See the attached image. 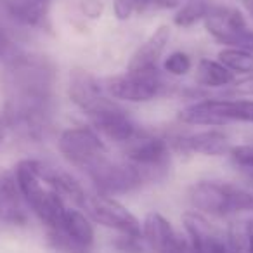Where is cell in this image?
<instances>
[{
  "mask_svg": "<svg viewBox=\"0 0 253 253\" xmlns=\"http://www.w3.org/2000/svg\"><path fill=\"white\" fill-rule=\"evenodd\" d=\"M211 5L208 0H193V2H187L182 7H179V11L173 16V25L179 26V28H191L196 23L205 21L207 16L210 14Z\"/></svg>",
  "mask_w": 253,
  "mask_h": 253,
  "instance_id": "cell-22",
  "label": "cell"
},
{
  "mask_svg": "<svg viewBox=\"0 0 253 253\" xmlns=\"http://www.w3.org/2000/svg\"><path fill=\"white\" fill-rule=\"evenodd\" d=\"M87 175L99 193L108 196L132 193L146 182L142 173L126 160L115 162L111 158H106L90 172H87Z\"/></svg>",
  "mask_w": 253,
  "mask_h": 253,
  "instance_id": "cell-9",
  "label": "cell"
},
{
  "mask_svg": "<svg viewBox=\"0 0 253 253\" xmlns=\"http://www.w3.org/2000/svg\"><path fill=\"white\" fill-rule=\"evenodd\" d=\"M194 80L200 87L205 88H222L231 85L236 80V75L224 66L220 61L215 59H200L196 66Z\"/></svg>",
  "mask_w": 253,
  "mask_h": 253,
  "instance_id": "cell-20",
  "label": "cell"
},
{
  "mask_svg": "<svg viewBox=\"0 0 253 253\" xmlns=\"http://www.w3.org/2000/svg\"><path fill=\"white\" fill-rule=\"evenodd\" d=\"M0 5L19 25L39 28L47 19V2L43 0H0Z\"/></svg>",
  "mask_w": 253,
  "mask_h": 253,
  "instance_id": "cell-19",
  "label": "cell"
},
{
  "mask_svg": "<svg viewBox=\"0 0 253 253\" xmlns=\"http://www.w3.org/2000/svg\"><path fill=\"white\" fill-rule=\"evenodd\" d=\"M135 11L134 0H113V14L118 21H126Z\"/></svg>",
  "mask_w": 253,
  "mask_h": 253,
  "instance_id": "cell-26",
  "label": "cell"
},
{
  "mask_svg": "<svg viewBox=\"0 0 253 253\" xmlns=\"http://www.w3.org/2000/svg\"><path fill=\"white\" fill-rule=\"evenodd\" d=\"M134 4H135V11L142 12V11H146L149 5H153V0H134Z\"/></svg>",
  "mask_w": 253,
  "mask_h": 253,
  "instance_id": "cell-31",
  "label": "cell"
},
{
  "mask_svg": "<svg viewBox=\"0 0 253 253\" xmlns=\"http://www.w3.org/2000/svg\"><path fill=\"white\" fill-rule=\"evenodd\" d=\"M92 123V128L99 135H104L106 139L116 142V144H126L141 132L134 120L128 116V113L122 108L116 101H113L104 109L97 111L95 115L88 116Z\"/></svg>",
  "mask_w": 253,
  "mask_h": 253,
  "instance_id": "cell-13",
  "label": "cell"
},
{
  "mask_svg": "<svg viewBox=\"0 0 253 253\" xmlns=\"http://www.w3.org/2000/svg\"><path fill=\"white\" fill-rule=\"evenodd\" d=\"M33 167H35L37 175L50 189L56 191L64 200H70L71 203L78 205V207H84L85 200H87V193L82 187V184L68 170L52 165V163L42 162V160H33Z\"/></svg>",
  "mask_w": 253,
  "mask_h": 253,
  "instance_id": "cell-16",
  "label": "cell"
},
{
  "mask_svg": "<svg viewBox=\"0 0 253 253\" xmlns=\"http://www.w3.org/2000/svg\"><path fill=\"white\" fill-rule=\"evenodd\" d=\"M187 2H193V0H187Z\"/></svg>",
  "mask_w": 253,
  "mask_h": 253,
  "instance_id": "cell-34",
  "label": "cell"
},
{
  "mask_svg": "<svg viewBox=\"0 0 253 253\" xmlns=\"http://www.w3.org/2000/svg\"><path fill=\"white\" fill-rule=\"evenodd\" d=\"M57 149L70 165L85 173L109 158L108 146L90 126H73L63 130L57 139Z\"/></svg>",
  "mask_w": 253,
  "mask_h": 253,
  "instance_id": "cell-5",
  "label": "cell"
},
{
  "mask_svg": "<svg viewBox=\"0 0 253 253\" xmlns=\"http://www.w3.org/2000/svg\"><path fill=\"white\" fill-rule=\"evenodd\" d=\"M43 2H47V0H43Z\"/></svg>",
  "mask_w": 253,
  "mask_h": 253,
  "instance_id": "cell-35",
  "label": "cell"
},
{
  "mask_svg": "<svg viewBox=\"0 0 253 253\" xmlns=\"http://www.w3.org/2000/svg\"><path fill=\"white\" fill-rule=\"evenodd\" d=\"M95 231L90 218L77 208H68L57 231H49V241L61 253H90Z\"/></svg>",
  "mask_w": 253,
  "mask_h": 253,
  "instance_id": "cell-10",
  "label": "cell"
},
{
  "mask_svg": "<svg viewBox=\"0 0 253 253\" xmlns=\"http://www.w3.org/2000/svg\"><path fill=\"white\" fill-rule=\"evenodd\" d=\"M123 156L142 173L146 182L162 179L170 167V141L141 130L123 144Z\"/></svg>",
  "mask_w": 253,
  "mask_h": 253,
  "instance_id": "cell-6",
  "label": "cell"
},
{
  "mask_svg": "<svg viewBox=\"0 0 253 253\" xmlns=\"http://www.w3.org/2000/svg\"><path fill=\"white\" fill-rule=\"evenodd\" d=\"M102 88L104 87L99 84V80L90 71L75 68L70 73V85H68L70 99L87 116L95 115L97 111L104 109L106 106H109L115 101V99L104 95Z\"/></svg>",
  "mask_w": 253,
  "mask_h": 253,
  "instance_id": "cell-14",
  "label": "cell"
},
{
  "mask_svg": "<svg viewBox=\"0 0 253 253\" xmlns=\"http://www.w3.org/2000/svg\"><path fill=\"white\" fill-rule=\"evenodd\" d=\"M141 236L151 253H191L187 236H180L158 211H149L144 217Z\"/></svg>",
  "mask_w": 253,
  "mask_h": 253,
  "instance_id": "cell-11",
  "label": "cell"
},
{
  "mask_svg": "<svg viewBox=\"0 0 253 253\" xmlns=\"http://www.w3.org/2000/svg\"><path fill=\"white\" fill-rule=\"evenodd\" d=\"M56 66L42 54H19L4 71V120L26 139L45 135L54 113Z\"/></svg>",
  "mask_w": 253,
  "mask_h": 253,
  "instance_id": "cell-1",
  "label": "cell"
},
{
  "mask_svg": "<svg viewBox=\"0 0 253 253\" xmlns=\"http://www.w3.org/2000/svg\"><path fill=\"white\" fill-rule=\"evenodd\" d=\"M16 180L25 198L26 205L39 217V220L47 227V231H57L63 224L68 207L64 198L52 191L35 172L33 160H21L14 169Z\"/></svg>",
  "mask_w": 253,
  "mask_h": 253,
  "instance_id": "cell-2",
  "label": "cell"
},
{
  "mask_svg": "<svg viewBox=\"0 0 253 253\" xmlns=\"http://www.w3.org/2000/svg\"><path fill=\"white\" fill-rule=\"evenodd\" d=\"M173 146L179 151L194 153L201 156H222L227 155L232 148L229 135L218 128H208V130H200L196 134L175 137Z\"/></svg>",
  "mask_w": 253,
  "mask_h": 253,
  "instance_id": "cell-17",
  "label": "cell"
},
{
  "mask_svg": "<svg viewBox=\"0 0 253 253\" xmlns=\"http://www.w3.org/2000/svg\"><path fill=\"white\" fill-rule=\"evenodd\" d=\"M218 61L234 75H253V54L238 47H224L218 52Z\"/></svg>",
  "mask_w": 253,
  "mask_h": 253,
  "instance_id": "cell-21",
  "label": "cell"
},
{
  "mask_svg": "<svg viewBox=\"0 0 253 253\" xmlns=\"http://www.w3.org/2000/svg\"><path fill=\"white\" fill-rule=\"evenodd\" d=\"M113 246L118 253H151L142 239V236H130V234H120L113 241Z\"/></svg>",
  "mask_w": 253,
  "mask_h": 253,
  "instance_id": "cell-25",
  "label": "cell"
},
{
  "mask_svg": "<svg viewBox=\"0 0 253 253\" xmlns=\"http://www.w3.org/2000/svg\"><path fill=\"white\" fill-rule=\"evenodd\" d=\"M9 49H11V43H9L7 37L4 33H0V57L5 56L9 52Z\"/></svg>",
  "mask_w": 253,
  "mask_h": 253,
  "instance_id": "cell-30",
  "label": "cell"
},
{
  "mask_svg": "<svg viewBox=\"0 0 253 253\" xmlns=\"http://www.w3.org/2000/svg\"><path fill=\"white\" fill-rule=\"evenodd\" d=\"M191 253H229L227 234L213 225L200 211H187L182 217Z\"/></svg>",
  "mask_w": 253,
  "mask_h": 253,
  "instance_id": "cell-12",
  "label": "cell"
},
{
  "mask_svg": "<svg viewBox=\"0 0 253 253\" xmlns=\"http://www.w3.org/2000/svg\"><path fill=\"white\" fill-rule=\"evenodd\" d=\"M187 198L200 213L215 217L253 211V191L229 182L201 180L189 187Z\"/></svg>",
  "mask_w": 253,
  "mask_h": 253,
  "instance_id": "cell-3",
  "label": "cell"
},
{
  "mask_svg": "<svg viewBox=\"0 0 253 253\" xmlns=\"http://www.w3.org/2000/svg\"><path fill=\"white\" fill-rule=\"evenodd\" d=\"M245 236H246V245H248V252L253 253V218H250L245 224Z\"/></svg>",
  "mask_w": 253,
  "mask_h": 253,
  "instance_id": "cell-28",
  "label": "cell"
},
{
  "mask_svg": "<svg viewBox=\"0 0 253 253\" xmlns=\"http://www.w3.org/2000/svg\"><path fill=\"white\" fill-rule=\"evenodd\" d=\"M104 90L116 101L149 102L162 94L163 80L158 70L126 71L123 75L106 78Z\"/></svg>",
  "mask_w": 253,
  "mask_h": 253,
  "instance_id": "cell-7",
  "label": "cell"
},
{
  "mask_svg": "<svg viewBox=\"0 0 253 253\" xmlns=\"http://www.w3.org/2000/svg\"><path fill=\"white\" fill-rule=\"evenodd\" d=\"M4 137H5V130H4V126L0 125V146H2V142H4Z\"/></svg>",
  "mask_w": 253,
  "mask_h": 253,
  "instance_id": "cell-33",
  "label": "cell"
},
{
  "mask_svg": "<svg viewBox=\"0 0 253 253\" xmlns=\"http://www.w3.org/2000/svg\"><path fill=\"white\" fill-rule=\"evenodd\" d=\"M172 37V30L169 25H160L137 50L132 54L130 61L126 64V71H151L158 70V63L162 54L165 52L167 45Z\"/></svg>",
  "mask_w": 253,
  "mask_h": 253,
  "instance_id": "cell-18",
  "label": "cell"
},
{
  "mask_svg": "<svg viewBox=\"0 0 253 253\" xmlns=\"http://www.w3.org/2000/svg\"><path fill=\"white\" fill-rule=\"evenodd\" d=\"M179 120L187 125L220 126L231 122L252 123V99H203L179 111Z\"/></svg>",
  "mask_w": 253,
  "mask_h": 253,
  "instance_id": "cell-4",
  "label": "cell"
},
{
  "mask_svg": "<svg viewBox=\"0 0 253 253\" xmlns=\"http://www.w3.org/2000/svg\"><path fill=\"white\" fill-rule=\"evenodd\" d=\"M243 5H245V9L250 14V18L253 19V0H243Z\"/></svg>",
  "mask_w": 253,
  "mask_h": 253,
  "instance_id": "cell-32",
  "label": "cell"
},
{
  "mask_svg": "<svg viewBox=\"0 0 253 253\" xmlns=\"http://www.w3.org/2000/svg\"><path fill=\"white\" fill-rule=\"evenodd\" d=\"M191 68H193L191 56L182 50H175V52L169 54V57H165V61H163V70L172 77H184L189 73Z\"/></svg>",
  "mask_w": 253,
  "mask_h": 253,
  "instance_id": "cell-23",
  "label": "cell"
},
{
  "mask_svg": "<svg viewBox=\"0 0 253 253\" xmlns=\"http://www.w3.org/2000/svg\"><path fill=\"white\" fill-rule=\"evenodd\" d=\"M153 5H158L163 9H173L179 7V0H153Z\"/></svg>",
  "mask_w": 253,
  "mask_h": 253,
  "instance_id": "cell-29",
  "label": "cell"
},
{
  "mask_svg": "<svg viewBox=\"0 0 253 253\" xmlns=\"http://www.w3.org/2000/svg\"><path fill=\"white\" fill-rule=\"evenodd\" d=\"M80 7H82V12L90 19L101 18L102 11H104V4H102V0H82Z\"/></svg>",
  "mask_w": 253,
  "mask_h": 253,
  "instance_id": "cell-27",
  "label": "cell"
},
{
  "mask_svg": "<svg viewBox=\"0 0 253 253\" xmlns=\"http://www.w3.org/2000/svg\"><path fill=\"white\" fill-rule=\"evenodd\" d=\"M25 203L14 170L0 167V222L9 225H25L28 222Z\"/></svg>",
  "mask_w": 253,
  "mask_h": 253,
  "instance_id": "cell-15",
  "label": "cell"
},
{
  "mask_svg": "<svg viewBox=\"0 0 253 253\" xmlns=\"http://www.w3.org/2000/svg\"><path fill=\"white\" fill-rule=\"evenodd\" d=\"M84 208L94 222L102 227L113 229L120 234H141V222L126 207L108 194H87Z\"/></svg>",
  "mask_w": 253,
  "mask_h": 253,
  "instance_id": "cell-8",
  "label": "cell"
},
{
  "mask_svg": "<svg viewBox=\"0 0 253 253\" xmlns=\"http://www.w3.org/2000/svg\"><path fill=\"white\" fill-rule=\"evenodd\" d=\"M232 163L245 173L248 179L253 180V146L250 144H239L232 146L229 151Z\"/></svg>",
  "mask_w": 253,
  "mask_h": 253,
  "instance_id": "cell-24",
  "label": "cell"
}]
</instances>
